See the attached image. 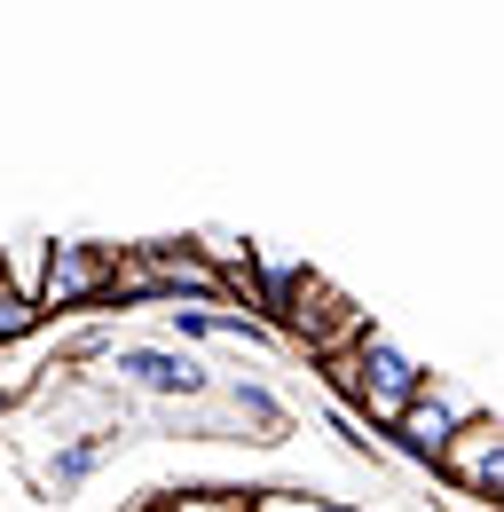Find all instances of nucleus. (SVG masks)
Here are the masks:
<instances>
[{
	"label": "nucleus",
	"mask_w": 504,
	"mask_h": 512,
	"mask_svg": "<svg viewBox=\"0 0 504 512\" xmlns=\"http://www.w3.org/2000/svg\"><path fill=\"white\" fill-rule=\"evenodd\" d=\"M103 284H111V245H48L40 260V316H79V308H103Z\"/></svg>",
	"instance_id": "f03ea898"
},
{
	"label": "nucleus",
	"mask_w": 504,
	"mask_h": 512,
	"mask_svg": "<svg viewBox=\"0 0 504 512\" xmlns=\"http://www.w3.org/2000/svg\"><path fill=\"white\" fill-rule=\"evenodd\" d=\"M441 465L473 489V497H489V505L504 512V426H489V418H465L457 426V442L441 449Z\"/></svg>",
	"instance_id": "39448f33"
},
{
	"label": "nucleus",
	"mask_w": 504,
	"mask_h": 512,
	"mask_svg": "<svg viewBox=\"0 0 504 512\" xmlns=\"http://www.w3.org/2000/svg\"><path fill=\"white\" fill-rule=\"evenodd\" d=\"M103 449H111V434H79L71 449H56V465H48V481H56V489H79V481H87V473L103 465Z\"/></svg>",
	"instance_id": "423d86ee"
},
{
	"label": "nucleus",
	"mask_w": 504,
	"mask_h": 512,
	"mask_svg": "<svg viewBox=\"0 0 504 512\" xmlns=\"http://www.w3.org/2000/svg\"><path fill=\"white\" fill-rule=\"evenodd\" d=\"M142 512H166V505H142Z\"/></svg>",
	"instance_id": "9b49d317"
},
{
	"label": "nucleus",
	"mask_w": 504,
	"mask_h": 512,
	"mask_svg": "<svg viewBox=\"0 0 504 512\" xmlns=\"http://www.w3.org/2000/svg\"><path fill=\"white\" fill-rule=\"evenodd\" d=\"M237 410H245L252 426H260V442L276 434V402H268V386H237Z\"/></svg>",
	"instance_id": "1a4fd4ad"
},
{
	"label": "nucleus",
	"mask_w": 504,
	"mask_h": 512,
	"mask_svg": "<svg viewBox=\"0 0 504 512\" xmlns=\"http://www.w3.org/2000/svg\"><path fill=\"white\" fill-rule=\"evenodd\" d=\"M166 512H252V497H221V489H205V497H182V505Z\"/></svg>",
	"instance_id": "9d476101"
},
{
	"label": "nucleus",
	"mask_w": 504,
	"mask_h": 512,
	"mask_svg": "<svg viewBox=\"0 0 504 512\" xmlns=\"http://www.w3.org/2000/svg\"><path fill=\"white\" fill-rule=\"evenodd\" d=\"M111 379H119V386H134V394L197 402V394L213 386V371H205L197 355H182V347H111Z\"/></svg>",
	"instance_id": "7ed1b4c3"
},
{
	"label": "nucleus",
	"mask_w": 504,
	"mask_h": 512,
	"mask_svg": "<svg viewBox=\"0 0 504 512\" xmlns=\"http://www.w3.org/2000/svg\"><path fill=\"white\" fill-rule=\"evenodd\" d=\"M40 300H32V292H16V284H8V276H0V347H16V339H32V331H40Z\"/></svg>",
	"instance_id": "0eeeda50"
},
{
	"label": "nucleus",
	"mask_w": 504,
	"mask_h": 512,
	"mask_svg": "<svg viewBox=\"0 0 504 512\" xmlns=\"http://www.w3.org/2000/svg\"><path fill=\"white\" fill-rule=\"evenodd\" d=\"M465 418H473V402L426 379L410 402H402V410H394V434H402V449H410L418 465H441V449L457 442V426H465Z\"/></svg>",
	"instance_id": "20e7f679"
},
{
	"label": "nucleus",
	"mask_w": 504,
	"mask_h": 512,
	"mask_svg": "<svg viewBox=\"0 0 504 512\" xmlns=\"http://www.w3.org/2000/svg\"><path fill=\"white\" fill-rule=\"evenodd\" d=\"M40 260H48V245H32V253L0 260V276H8V284H16V292H40Z\"/></svg>",
	"instance_id": "6e6552de"
},
{
	"label": "nucleus",
	"mask_w": 504,
	"mask_h": 512,
	"mask_svg": "<svg viewBox=\"0 0 504 512\" xmlns=\"http://www.w3.org/2000/svg\"><path fill=\"white\" fill-rule=\"evenodd\" d=\"M323 363H331V386L347 394V410H355V418H371V426H394V410L426 386V371H418L394 339H378L371 323H363L347 347H331Z\"/></svg>",
	"instance_id": "f257e3e1"
}]
</instances>
